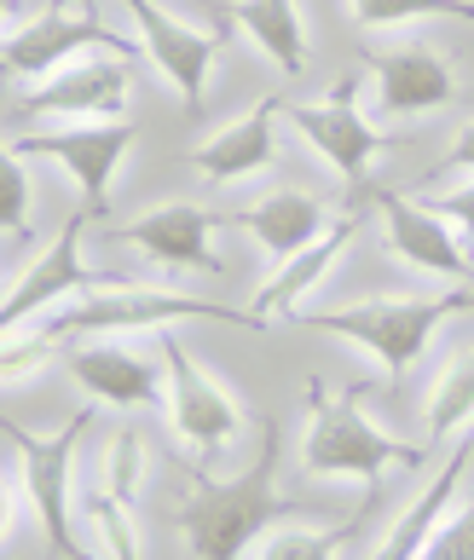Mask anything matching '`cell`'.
Listing matches in <instances>:
<instances>
[{
	"mask_svg": "<svg viewBox=\"0 0 474 560\" xmlns=\"http://www.w3.org/2000/svg\"><path fill=\"white\" fill-rule=\"evenodd\" d=\"M185 474H192V497L180 509V537L192 544L197 560H243V549L278 514H296L290 497H278V428L261 433L255 463L238 480H215L203 463Z\"/></svg>",
	"mask_w": 474,
	"mask_h": 560,
	"instance_id": "obj_1",
	"label": "cell"
},
{
	"mask_svg": "<svg viewBox=\"0 0 474 560\" xmlns=\"http://www.w3.org/2000/svg\"><path fill=\"white\" fill-rule=\"evenodd\" d=\"M428 445H411L382 433L365 417V382L330 393L307 387V440H301V468L313 480H365L370 491L382 486L388 468H423Z\"/></svg>",
	"mask_w": 474,
	"mask_h": 560,
	"instance_id": "obj_2",
	"label": "cell"
},
{
	"mask_svg": "<svg viewBox=\"0 0 474 560\" xmlns=\"http://www.w3.org/2000/svg\"><path fill=\"white\" fill-rule=\"evenodd\" d=\"M474 313V289H446V295H382V301H354L330 306V313H301V324L330 329V336L377 352L388 376H411V364L428 352L435 329Z\"/></svg>",
	"mask_w": 474,
	"mask_h": 560,
	"instance_id": "obj_3",
	"label": "cell"
},
{
	"mask_svg": "<svg viewBox=\"0 0 474 560\" xmlns=\"http://www.w3.org/2000/svg\"><path fill=\"white\" fill-rule=\"evenodd\" d=\"M93 428V410H70L65 428L58 433H30L24 422H7V445H12V468L18 480L30 491V509L41 532H47V544L65 555V560H88L76 537V514H70V468H76V445L88 440Z\"/></svg>",
	"mask_w": 474,
	"mask_h": 560,
	"instance_id": "obj_4",
	"label": "cell"
},
{
	"mask_svg": "<svg viewBox=\"0 0 474 560\" xmlns=\"http://www.w3.org/2000/svg\"><path fill=\"white\" fill-rule=\"evenodd\" d=\"M185 318H209V324H238V329H261L255 313H238L226 301H197L185 289H139V283H116L99 295H81L53 329L58 336H111V329H169Z\"/></svg>",
	"mask_w": 474,
	"mask_h": 560,
	"instance_id": "obj_5",
	"label": "cell"
},
{
	"mask_svg": "<svg viewBox=\"0 0 474 560\" xmlns=\"http://www.w3.org/2000/svg\"><path fill=\"white\" fill-rule=\"evenodd\" d=\"M157 352H162V370H169V428L203 456V463H209L215 451H226L238 440L243 405L180 347L174 329H162V336H157Z\"/></svg>",
	"mask_w": 474,
	"mask_h": 560,
	"instance_id": "obj_6",
	"label": "cell"
},
{
	"mask_svg": "<svg viewBox=\"0 0 474 560\" xmlns=\"http://www.w3.org/2000/svg\"><path fill=\"white\" fill-rule=\"evenodd\" d=\"M139 139L134 121H70V128L35 133V139H12L18 156H53L76 185H81V209L93 220L111 214V174L128 156V144Z\"/></svg>",
	"mask_w": 474,
	"mask_h": 560,
	"instance_id": "obj_7",
	"label": "cell"
},
{
	"mask_svg": "<svg viewBox=\"0 0 474 560\" xmlns=\"http://www.w3.org/2000/svg\"><path fill=\"white\" fill-rule=\"evenodd\" d=\"M93 214L88 209H76L65 225H58V237L47 243V255H35L24 272L12 278L7 289V306H0V329H24V318H35L41 306H53V301H65V295H99V289H116L122 278L116 272H99V266L81 260V225H88Z\"/></svg>",
	"mask_w": 474,
	"mask_h": 560,
	"instance_id": "obj_8",
	"label": "cell"
},
{
	"mask_svg": "<svg viewBox=\"0 0 474 560\" xmlns=\"http://www.w3.org/2000/svg\"><path fill=\"white\" fill-rule=\"evenodd\" d=\"M354 98H359V75H342L336 88H330V98H319V105H290L284 116L296 121V133L313 144V151H319L347 185H365L370 162L382 156L388 139L370 128Z\"/></svg>",
	"mask_w": 474,
	"mask_h": 560,
	"instance_id": "obj_9",
	"label": "cell"
},
{
	"mask_svg": "<svg viewBox=\"0 0 474 560\" xmlns=\"http://www.w3.org/2000/svg\"><path fill=\"white\" fill-rule=\"evenodd\" d=\"M81 47H99L105 58H128L134 40H122L116 30H105L99 18H76L70 0H53L41 18H30V24H12L7 30V70L12 75H35L47 81L70 65V52Z\"/></svg>",
	"mask_w": 474,
	"mask_h": 560,
	"instance_id": "obj_10",
	"label": "cell"
},
{
	"mask_svg": "<svg viewBox=\"0 0 474 560\" xmlns=\"http://www.w3.org/2000/svg\"><path fill=\"white\" fill-rule=\"evenodd\" d=\"M128 18L139 24V52L169 75V88L180 93L185 110H203V88H209V70H215V52H220V35L215 30H192L169 18L157 0H122Z\"/></svg>",
	"mask_w": 474,
	"mask_h": 560,
	"instance_id": "obj_11",
	"label": "cell"
},
{
	"mask_svg": "<svg viewBox=\"0 0 474 560\" xmlns=\"http://www.w3.org/2000/svg\"><path fill=\"white\" fill-rule=\"evenodd\" d=\"M128 110V58H81L35 81L18 116H70V121H122Z\"/></svg>",
	"mask_w": 474,
	"mask_h": 560,
	"instance_id": "obj_12",
	"label": "cell"
},
{
	"mask_svg": "<svg viewBox=\"0 0 474 560\" xmlns=\"http://www.w3.org/2000/svg\"><path fill=\"white\" fill-rule=\"evenodd\" d=\"M215 225H226V214H209V209H197V202H157L151 214H134L116 237L134 243L139 255L174 266V272H209V278H220L226 260L209 248Z\"/></svg>",
	"mask_w": 474,
	"mask_h": 560,
	"instance_id": "obj_13",
	"label": "cell"
},
{
	"mask_svg": "<svg viewBox=\"0 0 474 560\" xmlns=\"http://www.w3.org/2000/svg\"><path fill=\"white\" fill-rule=\"evenodd\" d=\"M382 202V225H388V248L417 266V272H435V278H458L463 289H474V266L463 255V237L458 225L440 220L435 209H423V202H411L400 191H377Z\"/></svg>",
	"mask_w": 474,
	"mask_h": 560,
	"instance_id": "obj_14",
	"label": "cell"
},
{
	"mask_svg": "<svg viewBox=\"0 0 474 560\" xmlns=\"http://www.w3.org/2000/svg\"><path fill=\"white\" fill-rule=\"evenodd\" d=\"M370 70H377L382 116H428V110H446L458 98V75H451V65L428 40H405V47L377 52Z\"/></svg>",
	"mask_w": 474,
	"mask_h": 560,
	"instance_id": "obj_15",
	"label": "cell"
},
{
	"mask_svg": "<svg viewBox=\"0 0 474 560\" xmlns=\"http://www.w3.org/2000/svg\"><path fill=\"white\" fill-rule=\"evenodd\" d=\"M354 232H359V209H347L342 220H330V232L313 243V248H301V255H290L284 266H273V278H266L261 289H255V324L266 329L273 318H301V301L313 295V289L330 278V266H336L342 255H347V243H354Z\"/></svg>",
	"mask_w": 474,
	"mask_h": 560,
	"instance_id": "obj_16",
	"label": "cell"
},
{
	"mask_svg": "<svg viewBox=\"0 0 474 560\" xmlns=\"http://www.w3.org/2000/svg\"><path fill=\"white\" fill-rule=\"evenodd\" d=\"M290 110V98H278V93H266L255 98V110L250 116H238V121H226L220 133H209L192 151V168L203 179H215V185H232V179H250L261 174L266 162H273V121Z\"/></svg>",
	"mask_w": 474,
	"mask_h": 560,
	"instance_id": "obj_17",
	"label": "cell"
},
{
	"mask_svg": "<svg viewBox=\"0 0 474 560\" xmlns=\"http://www.w3.org/2000/svg\"><path fill=\"white\" fill-rule=\"evenodd\" d=\"M70 376L105 405H139V410L169 405V370L139 359V352H128V347H76L70 352Z\"/></svg>",
	"mask_w": 474,
	"mask_h": 560,
	"instance_id": "obj_18",
	"label": "cell"
},
{
	"mask_svg": "<svg viewBox=\"0 0 474 560\" xmlns=\"http://www.w3.org/2000/svg\"><path fill=\"white\" fill-rule=\"evenodd\" d=\"M226 225H243V232H250L278 266L290 260V255H301V248H313V243L330 232L324 202L307 197V191H296V185H284V191H266L261 202H250V209L226 214Z\"/></svg>",
	"mask_w": 474,
	"mask_h": 560,
	"instance_id": "obj_19",
	"label": "cell"
},
{
	"mask_svg": "<svg viewBox=\"0 0 474 560\" xmlns=\"http://www.w3.org/2000/svg\"><path fill=\"white\" fill-rule=\"evenodd\" d=\"M469 456H474V440L463 433L458 451H451L446 463L435 468V480H428V486L405 503V514H400L394 526H388V537L377 544V555H370V560H417V555L428 549V537H435V532H440V521L451 514V497H458V486H463Z\"/></svg>",
	"mask_w": 474,
	"mask_h": 560,
	"instance_id": "obj_20",
	"label": "cell"
},
{
	"mask_svg": "<svg viewBox=\"0 0 474 560\" xmlns=\"http://www.w3.org/2000/svg\"><path fill=\"white\" fill-rule=\"evenodd\" d=\"M220 24H226V30L238 24L284 75H301V70H307V35H301L296 0H238V7L220 12Z\"/></svg>",
	"mask_w": 474,
	"mask_h": 560,
	"instance_id": "obj_21",
	"label": "cell"
},
{
	"mask_svg": "<svg viewBox=\"0 0 474 560\" xmlns=\"http://www.w3.org/2000/svg\"><path fill=\"white\" fill-rule=\"evenodd\" d=\"M428 440H451L463 422H474V352H458V359L446 364V376L435 382V393H428Z\"/></svg>",
	"mask_w": 474,
	"mask_h": 560,
	"instance_id": "obj_22",
	"label": "cell"
},
{
	"mask_svg": "<svg viewBox=\"0 0 474 560\" xmlns=\"http://www.w3.org/2000/svg\"><path fill=\"white\" fill-rule=\"evenodd\" d=\"M365 526V509L354 514V521H342V526H324V532H273L261 544L255 560H336L347 544H354V532Z\"/></svg>",
	"mask_w": 474,
	"mask_h": 560,
	"instance_id": "obj_23",
	"label": "cell"
},
{
	"mask_svg": "<svg viewBox=\"0 0 474 560\" xmlns=\"http://www.w3.org/2000/svg\"><path fill=\"white\" fill-rule=\"evenodd\" d=\"M365 30H394V24H423V18H463L474 24L469 0H347Z\"/></svg>",
	"mask_w": 474,
	"mask_h": 560,
	"instance_id": "obj_24",
	"label": "cell"
},
{
	"mask_svg": "<svg viewBox=\"0 0 474 560\" xmlns=\"http://www.w3.org/2000/svg\"><path fill=\"white\" fill-rule=\"evenodd\" d=\"M139 480H146V433H139V428H116L111 433V456H105V491L116 497V503L134 509Z\"/></svg>",
	"mask_w": 474,
	"mask_h": 560,
	"instance_id": "obj_25",
	"label": "cell"
},
{
	"mask_svg": "<svg viewBox=\"0 0 474 560\" xmlns=\"http://www.w3.org/2000/svg\"><path fill=\"white\" fill-rule=\"evenodd\" d=\"M88 521L99 526V537H105V549L111 560H139V532H134V509L128 503H116V497L99 486L88 491Z\"/></svg>",
	"mask_w": 474,
	"mask_h": 560,
	"instance_id": "obj_26",
	"label": "cell"
},
{
	"mask_svg": "<svg viewBox=\"0 0 474 560\" xmlns=\"http://www.w3.org/2000/svg\"><path fill=\"white\" fill-rule=\"evenodd\" d=\"M58 341H65V336H58L53 324H47V329H12V336H7V359H0V376H7V387L30 382L35 370L58 352Z\"/></svg>",
	"mask_w": 474,
	"mask_h": 560,
	"instance_id": "obj_27",
	"label": "cell"
},
{
	"mask_svg": "<svg viewBox=\"0 0 474 560\" xmlns=\"http://www.w3.org/2000/svg\"><path fill=\"white\" fill-rule=\"evenodd\" d=\"M24 225H30V168L7 144V162H0V232L24 237Z\"/></svg>",
	"mask_w": 474,
	"mask_h": 560,
	"instance_id": "obj_28",
	"label": "cell"
},
{
	"mask_svg": "<svg viewBox=\"0 0 474 560\" xmlns=\"http://www.w3.org/2000/svg\"><path fill=\"white\" fill-rule=\"evenodd\" d=\"M417 560H474V491L463 497V509H451L440 521V532L428 537Z\"/></svg>",
	"mask_w": 474,
	"mask_h": 560,
	"instance_id": "obj_29",
	"label": "cell"
},
{
	"mask_svg": "<svg viewBox=\"0 0 474 560\" xmlns=\"http://www.w3.org/2000/svg\"><path fill=\"white\" fill-rule=\"evenodd\" d=\"M435 214L458 225L463 243H474V179L458 185V191H440V197H435Z\"/></svg>",
	"mask_w": 474,
	"mask_h": 560,
	"instance_id": "obj_30",
	"label": "cell"
},
{
	"mask_svg": "<svg viewBox=\"0 0 474 560\" xmlns=\"http://www.w3.org/2000/svg\"><path fill=\"white\" fill-rule=\"evenodd\" d=\"M458 168H469V174H474V121L458 133V144H451V156H446V162H440V168L428 174V179H446V174H458Z\"/></svg>",
	"mask_w": 474,
	"mask_h": 560,
	"instance_id": "obj_31",
	"label": "cell"
}]
</instances>
